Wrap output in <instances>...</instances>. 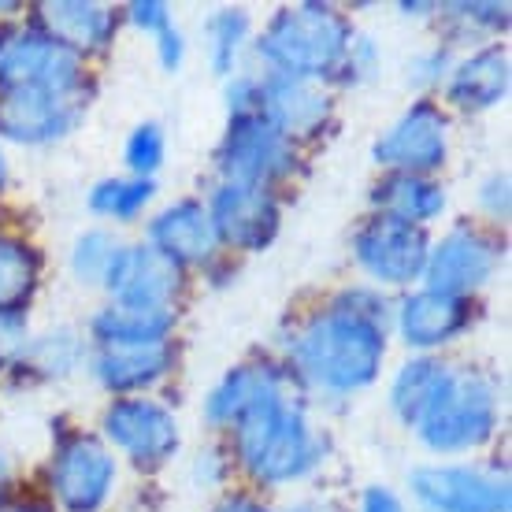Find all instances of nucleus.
I'll return each mask as SVG.
<instances>
[{
    "instance_id": "1",
    "label": "nucleus",
    "mask_w": 512,
    "mask_h": 512,
    "mask_svg": "<svg viewBox=\"0 0 512 512\" xmlns=\"http://www.w3.org/2000/svg\"><path fill=\"white\" fill-rule=\"evenodd\" d=\"M383 353V331L346 308H334L308 323L294 349L301 375L334 394H349L372 383L383 368Z\"/></svg>"
},
{
    "instance_id": "2",
    "label": "nucleus",
    "mask_w": 512,
    "mask_h": 512,
    "mask_svg": "<svg viewBox=\"0 0 512 512\" xmlns=\"http://www.w3.org/2000/svg\"><path fill=\"white\" fill-rule=\"evenodd\" d=\"M238 427V449L245 468L264 483H290L316 464V438L308 431L301 409L286 405L279 386L268 390L256 405L242 412Z\"/></svg>"
},
{
    "instance_id": "3",
    "label": "nucleus",
    "mask_w": 512,
    "mask_h": 512,
    "mask_svg": "<svg viewBox=\"0 0 512 512\" xmlns=\"http://www.w3.org/2000/svg\"><path fill=\"white\" fill-rule=\"evenodd\" d=\"M349 45H353L349 23L334 8L301 4V8H282L271 19L260 38V56L275 67V75L312 82L346 64Z\"/></svg>"
},
{
    "instance_id": "4",
    "label": "nucleus",
    "mask_w": 512,
    "mask_h": 512,
    "mask_svg": "<svg viewBox=\"0 0 512 512\" xmlns=\"http://www.w3.org/2000/svg\"><path fill=\"white\" fill-rule=\"evenodd\" d=\"M498 423V394L490 379L479 372H453L449 368L446 386L438 390L431 409L416 420V431L438 453L483 446L494 435Z\"/></svg>"
},
{
    "instance_id": "5",
    "label": "nucleus",
    "mask_w": 512,
    "mask_h": 512,
    "mask_svg": "<svg viewBox=\"0 0 512 512\" xmlns=\"http://www.w3.org/2000/svg\"><path fill=\"white\" fill-rule=\"evenodd\" d=\"M4 90H49L78 97L82 93L78 56L45 34H23L8 49H0V93Z\"/></svg>"
},
{
    "instance_id": "6",
    "label": "nucleus",
    "mask_w": 512,
    "mask_h": 512,
    "mask_svg": "<svg viewBox=\"0 0 512 512\" xmlns=\"http://www.w3.org/2000/svg\"><path fill=\"white\" fill-rule=\"evenodd\" d=\"M219 167L227 182L268 186L271 179H279L294 167V153L264 116H238L219 149Z\"/></svg>"
},
{
    "instance_id": "7",
    "label": "nucleus",
    "mask_w": 512,
    "mask_h": 512,
    "mask_svg": "<svg viewBox=\"0 0 512 512\" xmlns=\"http://www.w3.org/2000/svg\"><path fill=\"white\" fill-rule=\"evenodd\" d=\"M112 483H116V461L90 435L67 438L52 461V490L67 512H97Z\"/></svg>"
},
{
    "instance_id": "8",
    "label": "nucleus",
    "mask_w": 512,
    "mask_h": 512,
    "mask_svg": "<svg viewBox=\"0 0 512 512\" xmlns=\"http://www.w3.org/2000/svg\"><path fill=\"white\" fill-rule=\"evenodd\" d=\"M427 234L412 223L390 216H375L364 231L357 234V260L364 264L368 275L390 286H405V282L420 279L423 264H427Z\"/></svg>"
},
{
    "instance_id": "9",
    "label": "nucleus",
    "mask_w": 512,
    "mask_h": 512,
    "mask_svg": "<svg viewBox=\"0 0 512 512\" xmlns=\"http://www.w3.org/2000/svg\"><path fill=\"white\" fill-rule=\"evenodd\" d=\"M412 490L431 512H509V483L483 468H416Z\"/></svg>"
},
{
    "instance_id": "10",
    "label": "nucleus",
    "mask_w": 512,
    "mask_h": 512,
    "mask_svg": "<svg viewBox=\"0 0 512 512\" xmlns=\"http://www.w3.org/2000/svg\"><path fill=\"white\" fill-rule=\"evenodd\" d=\"M375 160L383 167H394L397 175H427L446 160V116L435 104H412L405 116L397 119L390 134L379 138Z\"/></svg>"
},
{
    "instance_id": "11",
    "label": "nucleus",
    "mask_w": 512,
    "mask_h": 512,
    "mask_svg": "<svg viewBox=\"0 0 512 512\" xmlns=\"http://www.w3.org/2000/svg\"><path fill=\"white\" fill-rule=\"evenodd\" d=\"M104 435L138 464H164L179 449V423L175 416L145 397L116 401L104 412Z\"/></svg>"
},
{
    "instance_id": "12",
    "label": "nucleus",
    "mask_w": 512,
    "mask_h": 512,
    "mask_svg": "<svg viewBox=\"0 0 512 512\" xmlns=\"http://www.w3.org/2000/svg\"><path fill=\"white\" fill-rule=\"evenodd\" d=\"M212 231L234 249H264L279 231V205L264 186H245V182H227L212 197Z\"/></svg>"
},
{
    "instance_id": "13",
    "label": "nucleus",
    "mask_w": 512,
    "mask_h": 512,
    "mask_svg": "<svg viewBox=\"0 0 512 512\" xmlns=\"http://www.w3.org/2000/svg\"><path fill=\"white\" fill-rule=\"evenodd\" d=\"M78 97L49 90H4L0 93V138L23 141V145L64 138L82 116Z\"/></svg>"
},
{
    "instance_id": "14",
    "label": "nucleus",
    "mask_w": 512,
    "mask_h": 512,
    "mask_svg": "<svg viewBox=\"0 0 512 512\" xmlns=\"http://www.w3.org/2000/svg\"><path fill=\"white\" fill-rule=\"evenodd\" d=\"M494 264H498V245L483 238L479 231L457 227L427 253V264H423V275L431 282L427 290L461 297L468 290H475V286H483L490 279Z\"/></svg>"
},
{
    "instance_id": "15",
    "label": "nucleus",
    "mask_w": 512,
    "mask_h": 512,
    "mask_svg": "<svg viewBox=\"0 0 512 512\" xmlns=\"http://www.w3.org/2000/svg\"><path fill=\"white\" fill-rule=\"evenodd\" d=\"M104 286L116 294L119 305L171 308V297L179 290V268L156 253L153 245H119Z\"/></svg>"
},
{
    "instance_id": "16",
    "label": "nucleus",
    "mask_w": 512,
    "mask_h": 512,
    "mask_svg": "<svg viewBox=\"0 0 512 512\" xmlns=\"http://www.w3.org/2000/svg\"><path fill=\"white\" fill-rule=\"evenodd\" d=\"M260 90H264V108H260V116L268 119L282 138L316 134V130L327 123V116H331L327 93L316 90L308 78L271 75L260 82Z\"/></svg>"
},
{
    "instance_id": "17",
    "label": "nucleus",
    "mask_w": 512,
    "mask_h": 512,
    "mask_svg": "<svg viewBox=\"0 0 512 512\" xmlns=\"http://www.w3.org/2000/svg\"><path fill=\"white\" fill-rule=\"evenodd\" d=\"M149 242H153L156 253L167 256L179 268V264L208 260L212 245H216V231H212V219H208L205 208L197 201H182V205H171L153 219Z\"/></svg>"
},
{
    "instance_id": "18",
    "label": "nucleus",
    "mask_w": 512,
    "mask_h": 512,
    "mask_svg": "<svg viewBox=\"0 0 512 512\" xmlns=\"http://www.w3.org/2000/svg\"><path fill=\"white\" fill-rule=\"evenodd\" d=\"M41 23L45 38L64 45L67 52H93L112 41L116 19L101 4H78V0H60V4H41Z\"/></svg>"
},
{
    "instance_id": "19",
    "label": "nucleus",
    "mask_w": 512,
    "mask_h": 512,
    "mask_svg": "<svg viewBox=\"0 0 512 512\" xmlns=\"http://www.w3.org/2000/svg\"><path fill=\"white\" fill-rule=\"evenodd\" d=\"M464 323H468V308H464L461 297H446L435 294V290L409 297L401 305V316H397V327L405 334V342L416 349L442 346L457 331H464Z\"/></svg>"
},
{
    "instance_id": "20",
    "label": "nucleus",
    "mask_w": 512,
    "mask_h": 512,
    "mask_svg": "<svg viewBox=\"0 0 512 512\" xmlns=\"http://www.w3.org/2000/svg\"><path fill=\"white\" fill-rule=\"evenodd\" d=\"M171 364L167 342H149V346H104L101 357L93 360V372L108 390H141L153 386Z\"/></svg>"
},
{
    "instance_id": "21",
    "label": "nucleus",
    "mask_w": 512,
    "mask_h": 512,
    "mask_svg": "<svg viewBox=\"0 0 512 512\" xmlns=\"http://www.w3.org/2000/svg\"><path fill=\"white\" fill-rule=\"evenodd\" d=\"M175 323L171 308H145V305H112L93 316V334L101 346H149L167 342V331Z\"/></svg>"
},
{
    "instance_id": "22",
    "label": "nucleus",
    "mask_w": 512,
    "mask_h": 512,
    "mask_svg": "<svg viewBox=\"0 0 512 512\" xmlns=\"http://www.w3.org/2000/svg\"><path fill=\"white\" fill-rule=\"evenodd\" d=\"M509 93V56L501 49L475 52L472 60H464L453 71L449 82V101L461 108H494Z\"/></svg>"
},
{
    "instance_id": "23",
    "label": "nucleus",
    "mask_w": 512,
    "mask_h": 512,
    "mask_svg": "<svg viewBox=\"0 0 512 512\" xmlns=\"http://www.w3.org/2000/svg\"><path fill=\"white\" fill-rule=\"evenodd\" d=\"M375 201L383 205V216L420 227V223H427V219L442 216L446 193L438 190L435 182L420 179V175H394L390 182L379 186Z\"/></svg>"
},
{
    "instance_id": "24",
    "label": "nucleus",
    "mask_w": 512,
    "mask_h": 512,
    "mask_svg": "<svg viewBox=\"0 0 512 512\" xmlns=\"http://www.w3.org/2000/svg\"><path fill=\"white\" fill-rule=\"evenodd\" d=\"M446 375H449V368L438 364V360H412V364H405L394 379V390H390V401H394L397 416L416 427V420L431 409V401L438 397V390L446 386Z\"/></svg>"
},
{
    "instance_id": "25",
    "label": "nucleus",
    "mask_w": 512,
    "mask_h": 512,
    "mask_svg": "<svg viewBox=\"0 0 512 512\" xmlns=\"http://www.w3.org/2000/svg\"><path fill=\"white\" fill-rule=\"evenodd\" d=\"M275 386H279V379H275L268 368H238V372H231L216 390H212V397H208V420L238 423L242 412L249 409V405H256V401L268 394V390H275Z\"/></svg>"
},
{
    "instance_id": "26",
    "label": "nucleus",
    "mask_w": 512,
    "mask_h": 512,
    "mask_svg": "<svg viewBox=\"0 0 512 512\" xmlns=\"http://www.w3.org/2000/svg\"><path fill=\"white\" fill-rule=\"evenodd\" d=\"M38 282V256L15 238H0V312H19Z\"/></svg>"
},
{
    "instance_id": "27",
    "label": "nucleus",
    "mask_w": 512,
    "mask_h": 512,
    "mask_svg": "<svg viewBox=\"0 0 512 512\" xmlns=\"http://www.w3.org/2000/svg\"><path fill=\"white\" fill-rule=\"evenodd\" d=\"M245 34H249V19L242 12H216L205 23V38H208V56H212V67L219 75H227L238 60V52L245 45Z\"/></svg>"
},
{
    "instance_id": "28",
    "label": "nucleus",
    "mask_w": 512,
    "mask_h": 512,
    "mask_svg": "<svg viewBox=\"0 0 512 512\" xmlns=\"http://www.w3.org/2000/svg\"><path fill=\"white\" fill-rule=\"evenodd\" d=\"M153 201V182L149 179H108L101 182L97 190L90 193V208L101 212V216H116V219H134L141 208Z\"/></svg>"
},
{
    "instance_id": "29",
    "label": "nucleus",
    "mask_w": 512,
    "mask_h": 512,
    "mask_svg": "<svg viewBox=\"0 0 512 512\" xmlns=\"http://www.w3.org/2000/svg\"><path fill=\"white\" fill-rule=\"evenodd\" d=\"M119 245L112 234L104 231H90L82 234L75 245V253H71V268L82 282H104L108 268H112V260H116Z\"/></svg>"
},
{
    "instance_id": "30",
    "label": "nucleus",
    "mask_w": 512,
    "mask_h": 512,
    "mask_svg": "<svg viewBox=\"0 0 512 512\" xmlns=\"http://www.w3.org/2000/svg\"><path fill=\"white\" fill-rule=\"evenodd\" d=\"M23 360L41 375H64L71 372V364L78 360V342L71 331H56L38 338L34 346H26Z\"/></svg>"
},
{
    "instance_id": "31",
    "label": "nucleus",
    "mask_w": 512,
    "mask_h": 512,
    "mask_svg": "<svg viewBox=\"0 0 512 512\" xmlns=\"http://www.w3.org/2000/svg\"><path fill=\"white\" fill-rule=\"evenodd\" d=\"M160 160H164V134H160V127L145 123V127H138L134 134H130L127 164L138 179H149L156 167H160Z\"/></svg>"
},
{
    "instance_id": "32",
    "label": "nucleus",
    "mask_w": 512,
    "mask_h": 512,
    "mask_svg": "<svg viewBox=\"0 0 512 512\" xmlns=\"http://www.w3.org/2000/svg\"><path fill=\"white\" fill-rule=\"evenodd\" d=\"M30 338L19 312H0V368H8L15 360H23Z\"/></svg>"
},
{
    "instance_id": "33",
    "label": "nucleus",
    "mask_w": 512,
    "mask_h": 512,
    "mask_svg": "<svg viewBox=\"0 0 512 512\" xmlns=\"http://www.w3.org/2000/svg\"><path fill=\"white\" fill-rule=\"evenodd\" d=\"M227 97H231L234 119L238 116H260V108H264V90H260V82H256V78H234Z\"/></svg>"
},
{
    "instance_id": "34",
    "label": "nucleus",
    "mask_w": 512,
    "mask_h": 512,
    "mask_svg": "<svg viewBox=\"0 0 512 512\" xmlns=\"http://www.w3.org/2000/svg\"><path fill=\"white\" fill-rule=\"evenodd\" d=\"M130 19H134L141 30H153V34H160V30L171 26L167 4H156V0H149V4H130Z\"/></svg>"
},
{
    "instance_id": "35",
    "label": "nucleus",
    "mask_w": 512,
    "mask_h": 512,
    "mask_svg": "<svg viewBox=\"0 0 512 512\" xmlns=\"http://www.w3.org/2000/svg\"><path fill=\"white\" fill-rule=\"evenodd\" d=\"M446 64H449V56L442 49H435V52H427V56H420L416 64H409V71H412V82H435V78H442V71H446Z\"/></svg>"
},
{
    "instance_id": "36",
    "label": "nucleus",
    "mask_w": 512,
    "mask_h": 512,
    "mask_svg": "<svg viewBox=\"0 0 512 512\" xmlns=\"http://www.w3.org/2000/svg\"><path fill=\"white\" fill-rule=\"evenodd\" d=\"M156 38H160V64H164L167 71H175V67L182 64V34L175 26H167Z\"/></svg>"
},
{
    "instance_id": "37",
    "label": "nucleus",
    "mask_w": 512,
    "mask_h": 512,
    "mask_svg": "<svg viewBox=\"0 0 512 512\" xmlns=\"http://www.w3.org/2000/svg\"><path fill=\"white\" fill-rule=\"evenodd\" d=\"M483 205L494 212V216H509V179H490L487 190H483Z\"/></svg>"
},
{
    "instance_id": "38",
    "label": "nucleus",
    "mask_w": 512,
    "mask_h": 512,
    "mask_svg": "<svg viewBox=\"0 0 512 512\" xmlns=\"http://www.w3.org/2000/svg\"><path fill=\"white\" fill-rule=\"evenodd\" d=\"M364 512H401V505H397V498L390 494V490H368V498H364Z\"/></svg>"
},
{
    "instance_id": "39",
    "label": "nucleus",
    "mask_w": 512,
    "mask_h": 512,
    "mask_svg": "<svg viewBox=\"0 0 512 512\" xmlns=\"http://www.w3.org/2000/svg\"><path fill=\"white\" fill-rule=\"evenodd\" d=\"M219 512H268V509H260L256 501H245V498H234V501H227Z\"/></svg>"
},
{
    "instance_id": "40",
    "label": "nucleus",
    "mask_w": 512,
    "mask_h": 512,
    "mask_svg": "<svg viewBox=\"0 0 512 512\" xmlns=\"http://www.w3.org/2000/svg\"><path fill=\"white\" fill-rule=\"evenodd\" d=\"M4 483H8V464L0 461V490H4Z\"/></svg>"
},
{
    "instance_id": "41",
    "label": "nucleus",
    "mask_w": 512,
    "mask_h": 512,
    "mask_svg": "<svg viewBox=\"0 0 512 512\" xmlns=\"http://www.w3.org/2000/svg\"><path fill=\"white\" fill-rule=\"evenodd\" d=\"M4 175H8V167H4V156H0V186H4Z\"/></svg>"
}]
</instances>
